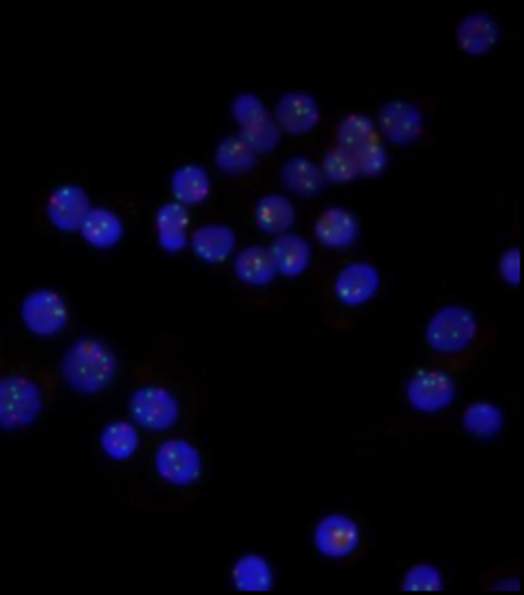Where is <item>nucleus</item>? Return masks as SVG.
<instances>
[{"instance_id":"nucleus-1","label":"nucleus","mask_w":524,"mask_h":595,"mask_svg":"<svg viewBox=\"0 0 524 595\" xmlns=\"http://www.w3.org/2000/svg\"><path fill=\"white\" fill-rule=\"evenodd\" d=\"M61 373L71 390L79 394H98L112 384L117 360L100 339L83 337L62 356Z\"/></svg>"},{"instance_id":"nucleus-2","label":"nucleus","mask_w":524,"mask_h":595,"mask_svg":"<svg viewBox=\"0 0 524 595\" xmlns=\"http://www.w3.org/2000/svg\"><path fill=\"white\" fill-rule=\"evenodd\" d=\"M43 409V394L25 375L0 378V428L19 430L37 420Z\"/></svg>"},{"instance_id":"nucleus-3","label":"nucleus","mask_w":524,"mask_h":595,"mask_svg":"<svg viewBox=\"0 0 524 595\" xmlns=\"http://www.w3.org/2000/svg\"><path fill=\"white\" fill-rule=\"evenodd\" d=\"M478 334L475 313L463 305H448L437 311L428 323L425 341L440 353H460L470 348Z\"/></svg>"},{"instance_id":"nucleus-4","label":"nucleus","mask_w":524,"mask_h":595,"mask_svg":"<svg viewBox=\"0 0 524 595\" xmlns=\"http://www.w3.org/2000/svg\"><path fill=\"white\" fill-rule=\"evenodd\" d=\"M132 418L146 430L163 433L175 426L180 418V404L174 394L160 385H144L129 402Z\"/></svg>"},{"instance_id":"nucleus-5","label":"nucleus","mask_w":524,"mask_h":595,"mask_svg":"<svg viewBox=\"0 0 524 595\" xmlns=\"http://www.w3.org/2000/svg\"><path fill=\"white\" fill-rule=\"evenodd\" d=\"M21 317L26 329L38 337H50L61 334L65 325L69 322V310L65 299L50 289L33 291L23 301Z\"/></svg>"},{"instance_id":"nucleus-6","label":"nucleus","mask_w":524,"mask_h":595,"mask_svg":"<svg viewBox=\"0 0 524 595\" xmlns=\"http://www.w3.org/2000/svg\"><path fill=\"white\" fill-rule=\"evenodd\" d=\"M156 471L166 483L190 486L201 479V452L186 440H166L156 452Z\"/></svg>"},{"instance_id":"nucleus-7","label":"nucleus","mask_w":524,"mask_h":595,"mask_svg":"<svg viewBox=\"0 0 524 595\" xmlns=\"http://www.w3.org/2000/svg\"><path fill=\"white\" fill-rule=\"evenodd\" d=\"M408 402L412 408L434 414L448 408L456 397V388L448 373L440 370H418L408 384Z\"/></svg>"},{"instance_id":"nucleus-8","label":"nucleus","mask_w":524,"mask_h":595,"mask_svg":"<svg viewBox=\"0 0 524 595\" xmlns=\"http://www.w3.org/2000/svg\"><path fill=\"white\" fill-rule=\"evenodd\" d=\"M379 132L398 146H408L424 132V115L410 101H387L379 110Z\"/></svg>"},{"instance_id":"nucleus-9","label":"nucleus","mask_w":524,"mask_h":595,"mask_svg":"<svg viewBox=\"0 0 524 595\" xmlns=\"http://www.w3.org/2000/svg\"><path fill=\"white\" fill-rule=\"evenodd\" d=\"M91 211L88 192L76 184L55 188L47 200L50 224L61 233H76Z\"/></svg>"},{"instance_id":"nucleus-10","label":"nucleus","mask_w":524,"mask_h":595,"mask_svg":"<svg viewBox=\"0 0 524 595\" xmlns=\"http://www.w3.org/2000/svg\"><path fill=\"white\" fill-rule=\"evenodd\" d=\"M276 124L288 136H305L321 120L319 103L305 91H288L275 108Z\"/></svg>"},{"instance_id":"nucleus-11","label":"nucleus","mask_w":524,"mask_h":595,"mask_svg":"<svg viewBox=\"0 0 524 595\" xmlns=\"http://www.w3.org/2000/svg\"><path fill=\"white\" fill-rule=\"evenodd\" d=\"M315 546L324 558H350L360 546V529L343 515H327L315 527Z\"/></svg>"},{"instance_id":"nucleus-12","label":"nucleus","mask_w":524,"mask_h":595,"mask_svg":"<svg viewBox=\"0 0 524 595\" xmlns=\"http://www.w3.org/2000/svg\"><path fill=\"white\" fill-rule=\"evenodd\" d=\"M379 289V273L367 262H351L335 279V295L348 307H357L374 298Z\"/></svg>"},{"instance_id":"nucleus-13","label":"nucleus","mask_w":524,"mask_h":595,"mask_svg":"<svg viewBox=\"0 0 524 595\" xmlns=\"http://www.w3.org/2000/svg\"><path fill=\"white\" fill-rule=\"evenodd\" d=\"M500 29L487 13L468 14L456 29L458 47L472 57L487 55L499 43Z\"/></svg>"},{"instance_id":"nucleus-14","label":"nucleus","mask_w":524,"mask_h":595,"mask_svg":"<svg viewBox=\"0 0 524 595\" xmlns=\"http://www.w3.org/2000/svg\"><path fill=\"white\" fill-rule=\"evenodd\" d=\"M187 243L201 261L218 265L232 255L237 247V233L225 224H206L194 231Z\"/></svg>"},{"instance_id":"nucleus-15","label":"nucleus","mask_w":524,"mask_h":595,"mask_svg":"<svg viewBox=\"0 0 524 595\" xmlns=\"http://www.w3.org/2000/svg\"><path fill=\"white\" fill-rule=\"evenodd\" d=\"M360 235L357 218L345 209H327L315 221V236L317 240L329 248L351 247Z\"/></svg>"},{"instance_id":"nucleus-16","label":"nucleus","mask_w":524,"mask_h":595,"mask_svg":"<svg viewBox=\"0 0 524 595\" xmlns=\"http://www.w3.org/2000/svg\"><path fill=\"white\" fill-rule=\"evenodd\" d=\"M187 226L190 212L182 202H168L156 214V233L158 243L168 252H180L187 247Z\"/></svg>"},{"instance_id":"nucleus-17","label":"nucleus","mask_w":524,"mask_h":595,"mask_svg":"<svg viewBox=\"0 0 524 595\" xmlns=\"http://www.w3.org/2000/svg\"><path fill=\"white\" fill-rule=\"evenodd\" d=\"M269 252L275 261L276 273L285 277H299L307 271L311 261L309 243L297 235H278Z\"/></svg>"},{"instance_id":"nucleus-18","label":"nucleus","mask_w":524,"mask_h":595,"mask_svg":"<svg viewBox=\"0 0 524 595\" xmlns=\"http://www.w3.org/2000/svg\"><path fill=\"white\" fill-rule=\"evenodd\" d=\"M79 231L89 247L113 248L124 236V223L115 212L107 209H91Z\"/></svg>"},{"instance_id":"nucleus-19","label":"nucleus","mask_w":524,"mask_h":595,"mask_svg":"<svg viewBox=\"0 0 524 595\" xmlns=\"http://www.w3.org/2000/svg\"><path fill=\"white\" fill-rule=\"evenodd\" d=\"M235 273L247 285H269L275 279V261H273V257H271V252L266 248H244L242 252H238L237 261H235Z\"/></svg>"},{"instance_id":"nucleus-20","label":"nucleus","mask_w":524,"mask_h":595,"mask_svg":"<svg viewBox=\"0 0 524 595\" xmlns=\"http://www.w3.org/2000/svg\"><path fill=\"white\" fill-rule=\"evenodd\" d=\"M283 184L291 190L293 194L299 197H315L324 184L323 172L321 168L303 156H295L291 160L285 161L283 170H281Z\"/></svg>"},{"instance_id":"nucleus-21","label":"nucleus","mask_w":524,"mask_h":595,"mask_svg":"<svg viewBox=\"0 0 524 595\" xmlns=\"http://www.w3.org/2000/svg\"><path fill=\"white\" fill-rule=\"evenodd\" d=\"M254 221L269 235H283L295 224V206L287 197L269 194L262 197L254 209Z\"/></svg>"},{"instance_id":"nucleus-22","label":"nucleus","mask_w":524,"mask_h":595,"mask_svg":"<svg viewBox=\"0 0 524 595\" xmlns=\"http://www.w3.org/2000/svg\"><path fill=\"white\" fill-rule=\"evenodd\" d=\"M172 192L186 206L201 204L210 197V176L198 164L182 166L172 176Z\"/></svg>"},{"instance_id":"nucleus-23","label":"nucleus","mask_w":524,"mask_h":595,"mask_svg":"<svg viewBox=\"0 0 524 595\" xmlns=\"http://www.w3.org/2000/svg\"><path fill=\"white\" fill-rule=\"evenodd\" d=\"M232 582L240 592H269L273 590V570L261 555H244L232 568Z\"/></svg>"},{"instance_id":"nucleus-24","label":"nucleus","mask_w":524,"mask_h":595,"mask_svg":"<svg viewBox=\"0 0 524 595\" xmlns=\"http://www.w3.org/2000/svg\"><path fill=\"white\" fill-rule=\"evenodd\" d=\"M259 164V154L240 139V136L226 137L216 148V166L226 175H249Z\"/></svg>"},{"instance_id":"nucleus-25","label":"nucleus","mask_w":524,"mask_h":595,"mask_svg":"<svg viewBox=\"0 0 524 595\" xmlns=\"http://www.w3.org/2000/svg\"><path fill=\"white\" fill-rule=\"evenodd\" d=\"M375 139H379V132H377V127L367 115L350 113L348 117L341 120L338 127L339 148L355 154V151L365 148L367 144H372Z\"/></svg>"},{"instance_id":"nucleus-26","label":"nucleus","mask_w":524,"mask_h":595,"mask_svg":"<svg viewBox=\"0 0 524 595\" xmlns=\"http://www.w3.org/2000/svg\"><path fill=\"white\" fill-rule=\"evenodd\" d=\"M138 447V430L129 422H113L101 435V448L113 460L132 459Z\"/></svg>"},{"instance_id":"nucleus-27","label":"nucleus","mask_w":524,"mask_h":595,"mask_svg":"<svg viewBox=\"0 0 524 595\" xmlns=\"http://www.w3.org/2000/svg\"><path fill=\"white\" fill-rule=\"evenodd\" d=\"M463 426L476 438H492L502 428V412L490 402H475L464 409Z\"/></svg>"},{"instance_id":"nucleus-28","label":"nucleus","mask_w":524,"mask_h":595,"mask_svg":"<svg viewBox=\"0 0 524 595\" xmlns=\"http://www.w3.org/2000/svg\"><path fill=\"white\" fill-rule=\"evenodd\" d=\"M321 172H323L324 180H329L333 184L353 182L360 176L355 154H351L348 149L339 148V146L329 149L324 154Z\"/></svg>"},{"instance_id":"nucleus-29","label":"nucleus","mask_w":524,"mask_h":595,"mask_svg":"<svg viewBox=\"0 0 524 595\" xmlns=\"http://www.w3.org/2000/svg\"><path fill=\"white\" fill-rule=\"evenodd\" d=\"M281 137H283V130L271 117H264V120L257 122V124L247 125L240 132V139L254 154H269V151L278 148Z\"/></svg>"},{"instance_id":"nucleus-30","label":"nucleus","mask_w":524,"mask_h":595,"mask_svg":"<svg viewBox=\"0 0 524 595\" xmlns=\"http://www.w3.org/2000/svg\"><path fill=\"white\" fill-rule=\"evenodd\" d=\"M401 587L406 592H442L444 582L442 573L430 563H418L406 573Z\"/></svg>"},{"instance_id":"nucleus-31","label":"nucleus","mask_w":524,"mask_h":595,"mask_svg":"<svg viewBox=\"0 0 524 595\" xmlns=\"http://www.w3.org/2000/svg\"><path fill=\"white\" fill-rule=\"evenodd\" d=\"M387 149L384 148L381 139H375L372 144H367L365 148L355 151V161H357V170L360 175L367 178L384 175L387 168Z\"/></svg>"},{"instance_id":"nucleus-32","label":"nucleus","mask_w":524,"mask_h":595,"mask_svg":"<svg viewBox=\"0 0 524 595\" xmlns=\"http://www.w3.org/2000/svg\"><path fill=\"white\" fill-rule=\"evenodd\" d=\"M232 117L237 124L247 127V125L257 124L264 117H269V112L264 108L261 98L254 93H240L235 103H232Z\"/></svg>"},{"instance_id":"nucleus-33","label":"nucleus","mask_w":524,"mask_h":595,"mask_svg":"<svg viewBox=\"0 0 524 595\" xmlns=\"http://www.w3.org/2000/svg\"><path fill=\"white\" fill-rule=\"evenodd\" d=\"M499 271L509 285L516 287L521 283V250L519 248H509L500 257Z\"/></svg>"}]
</instances>
